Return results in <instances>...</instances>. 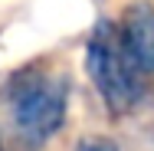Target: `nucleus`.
Here are the masks:
<instances>
[{"mask_svg": "<svg viewBox=\"0 0 154 151\" xmlns=\"http://www.w3.org/2000/svg\"><path fill=\"white\" fill-rule=\"evenodd\" d=\"M3 109L10 118V138L20 151H43L66 125L69 79L49 66H23L3 82Z\"/></svg>", "mask_w": 154, "mask_h": 151, "instance_id": "nucleus-1", "label": "nucleus"}, {"mask_svg": "<svg viewBox=\"0 0 154 151\" xmlns=\"http://www.w3.org/2000/svg\"><path fill=\"white\" fill-rule=\"evenodd\" d=\"M85 72L92 79L102 105L115 118L131 115L148 95L151 76L131 59V53L122 43L118 23H112V20H98L89 33V39H85Z\"/></svg>", "mask_w": 154, "mask_h": 151, "instance_id": "nucleus-2", "label": "nucleus"}, {"mask_svg": "<svg viewBox=\"0 0 154 151\" xmlns=\"http://www.w3.org/2000/svg\"><path fill=\"white\" fill-rule=\"evenodd\" d=\"M125 49L148 76H154V3L151 0H131L118 20Z\"/></svg>", "mask_w": 154, "mask_h": 151, "instance_id": "nucleus-3", "label": "nucleus"}, {"mask_svg": "<svg viewBox=\"0 0 154 151\" xmlns=\"http://www.w3.org/2000/svg\"><path fill=\"white\" fill-rule=\"evenodd\" d=\"M72 151H122V148L112 138H105V135H82Z\"/></svg>", "mask_w": 154, "mask_h": 151, "instance_id": "nucleus-4", "label": "nucleus"}, {"mask_svg": "<svg viewBox=\"0 0 154 151\" xmlns=\"http://www.w3.org/2000/svg\"><path fill=\"white\" fill-rule=\"evenodd\" d=\"M0 151H7V148H3V138H0Z\"/></svg>", "mask_w": 154, "mask_h": 151, "instance_id": "nucleus-5", "label": "nucleus"}]
</instances>
